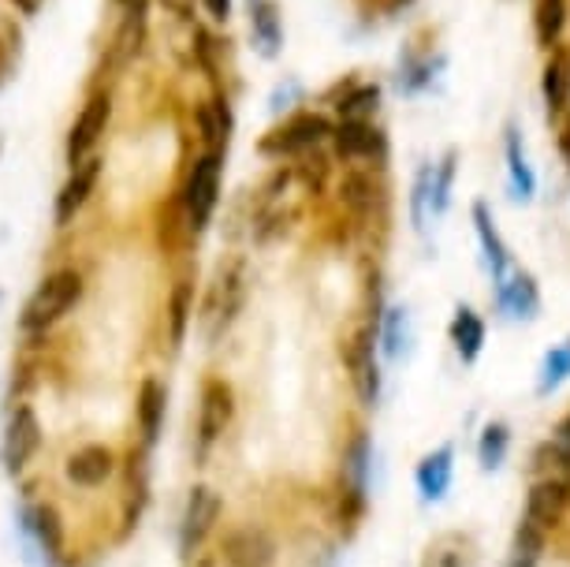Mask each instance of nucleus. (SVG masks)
Listing matches in <instances>:
<instances>
[{"mask_svg":"<svg viewBox=\"0 0 570 567\" xmlns=\"http://www.w3.org/2000/svg\"><path fill=\"white\" fill-rule=\"evenodd\" d=\"M86 292L82 273L79 270H57L38 284V292L27 299L23 306V329L27 333H46L57 321H63L79 306V299Z\"/></svg>","mask_w":570,"mask_h":567,"instance_id":"1","label":"nucleus"},{"mask_svg":"<svg viewBox=\"0 0 570 567\" xmlns=\"http://www.w3.org/2000/svg\"><path fill=\"white\" fill-rule=\"evenodd\" d=\"M217 198H220V149H209L195 160V168L187 173V184H183V195H179V209H183V221H187L190 232H202L217 209Z\"/></svg>","mask_w":570,"mask_h":567,"instance_id":"2","label":"nucleus"},{"mask_svg":"<svg viewBox=\"0 0 570 567\" xmlns=\"http://www.w3.org/2000/svg\"><path fill=\"white\" fill-rule=\"evenodd\" d=\"M217 553L224 567H276L279 560L273 530L262 527V522H239V527L224 530Z\"/></svg>","mask_w":570,"mask_h":567,"instance_id":"3","label":"nucleus"},{"mask_svg":"<svg viewBox=\"0 0 570 567\" xmlns=\"http://www.w3.org/2000/svg\"><path fill=\"white\" fill-rule=\"evenodd\" d=\"M4 467L8 475H23V470L35 463V456L41 452V422L30 403H19V408L8 414L4 426Z\"/></svg>","mask_w":570,"mask_h":567,"instance_id":"4","label":"nucleus"},{"mask_svg":"<svg viewBox=\"0 0 570 567\" xmlns=\"http://www.w3.org/2000/svg\"><path fill=\"white\" fill-rule=\"evenodd\" d=\"M120 470V456L109 444H82L63 459V478L75 489H105Z\"/></svg>","mask_w":570,"mask_h":567,"instance_id":"5","label":"nucleus"},{"mask_svg":"<svg viewBox=\"0 0 570 567\" xmlns=\"http://www.w3.org/2000/svg\"><path fill=\"white\" fill-rule=\"evenodd\" d=\"M328 135V120L317 113H298L292 120H284L279 127L265 135L262 154L268 157H284V154H303V149H314L321 138Z\"/></svg>","mask_w":570,"mask_h":567,"instance_id":"6","label":"nucleus"},{"mask_svg":"<svg viewBox=\"0 0 570 567\" xmlns=\"http://www.w3.org/2000/svg\"><path fill=\"white\" fill-rule=\"evenodd\" d=\"M235 419V392L228 381L220 378H209L202 384V400H198V444L209 448L217 444L224 430L232 426Z\"/></svg>","mask_w":570,"mask_h":567,"instance_id":"7","label":"nucleus"},{"mask_svg":"<svg viewBox=\"0 0 570 567\" xmlns=\"http://www.w3.org/2000/svg\"><path fill=\"white\" fill-rule=\"evenodd\" d=\"M109 120H112V98L109 94H94L68 131V165H79V160L94 157V146L109 131Z\"/></svg>","mask_w":570,"mask_h":567,"instance_id":"8","label":"nucleus"},{"mask_svg":"<svg viewBox=\"0 0 570 567\" xmlns=\"http://www.w3.org/2000/svg\"><path fill=\"white\" fill-rule=\"evenodd\" d=\"M224 516V497L213 486H195L187 497V508H183V549H198L202 541L217 530V522Z\"/></svg>","mask_w":570,"mask_h":567,"instance_id":"9","label":"nucleus"},{"mask_svg":"<svg viewBox=\"0 0 570 567\" xmlns=\"http://www.w3.org/2000/svg\"><path fill=\"white\" fill-rule=\"evenodd\" d=\"M98 179H101V157H86L79 165H71V176L68 184L60 187L57 195V224H71L79 217V209L90 202V195L98 190Z\"/></svg>","mask_w":570,"mask_h":567,"instance_id":"10","label":"nucleus"},{"mask_svg":"<svg viewBox=\"0 0 570 567\" xmlns=\"http://www.w3.org/2000/svg\"><path fill=\"white\" fill-rule=\"evenodd\" d=\"M165 411H168V392L157 378H146L138 384L135 395V419H138V433H142L146 444H157L160 430H165Z\"/></svg>","mask_w":570,"mask_h":567,"instance_id":"11","label":"nucleus"},{"mask_svg":"<svg viewBox=\"0 0 570 567\" xmlns=\"http://www.w3.org/2000/svg\"><path fill=\"white\" fill-rule=\"evenodd\" d=\"M570 500V486L563 478H541L537 486L530 489V505H525V522H533V527H552V522L563 516Z\"/></svg>","mask_w":570,"mask_h":567,"instance_id":"12","label":"nucleus"},{"mask_svg":"<svg viewBox=\"0 0 570 567\" xmlns=\"http://www.w3.org/2000/svg\"><path fill=\"white\" fill-rule=\"evenodd\" d=\"M347 362H351V373H354V389H358L365 408H373L376 395H381V370H376V359H373V333L362 329L354 336V344L347 351Z\"/></svg>","mask_w":570,"mask_h":567,"instance_id":"13","label":"nucleus"},{"mask_svg":"<svg viewBox=\"0 0 570 567\" xmlns=\"http://www.w3.org/2000/svg\"><path fill=\"white\" fill-rule=\"evenodd\" d=\"M451 470H455V448L444 444L436 452H429L422 463H417V489H422V500L436 505L444 500V493L451 489Z\"/></svg>","mask_w":570,"mask_h":567,"instance_id":"14","label":"nucleus"},{"mask_svg":"<svg viewBox=\"0 0 570 567\" xmlns=\"http://www.w3.org/2000/svg\"><path fill=\"white\" fill-rule=\"evenodd\" d=\"M332 138H336V154L343 160H362L384 149V135L370 120H347Z\"/></svg>","mask_w":570,"mask_h":567,"instance_id":"15","label":"nucleus"},{"mask_svg":"<svg viewBox=\"0 0 570 567\" xmlns=\"http://www.w3.org/2000/svg\"><path fill=\"white\" fill-rule=\"evenodd\" d=\"M23 527L38 538L41 553H49V556L63 553V519H60L57 505H46V500H41V505L27 508L23 511Z\"/></svg>","mask_w":570,"mask_h":567,"instance_id":"16","label":"nucleus"},{"mask_svg":"<svg viewBox=\"0 0 570 567\" xmlns=\"http://www.w3.org/2000/svg\"><path fill=\"white\" fill-rule=\"evenodd\" d=\"M570 98V49L556 46L544 63V101L552 113H563Z\"/></svg>","mask_w":570,"mask_h":567,"instance_id":"17","label":"nucleus"},{"mask_svg":"<svg viewBox=\"0 0 570 567\" xmlns=\"http://www.w3.org/2000/svg\"><path fill=\"white\" fill-rule=\"evenodd\" d=\"M473 221H478V235H481V247H485V258H489V270H492V281L503 284L511 276V254L503 247V239L497 235L489 221V209L485 206H473Z\"/></svg>","mask_w":570,"mask_h":567,"instance_id":"18","label":"nucleus"},{"mask_svg":"<svg viewBox=\"0 0 570 567\" xmlns=\"http://www.w3.org/2000/svg\"><path fill=\"white\" fill-rule=\"evenodd\" d=\"M500 292V306L508 310L511 317H533L537 306H541V299H537V287L525 273H514L508 276L503 284H497Z\"/></svg>","mask_w":570,"mask_h":567,"instance_id":"19","label":"nucleus"},{"mask_svg":"<svg viewBox=\"0 0 570 567\" xmlns=\"http://www.w3.org/2000/svg\"><path fill=\"white\" fill-rule=\"evenodd\" d=\"M451 340H455L459 355L466 362H473L481 355V344H485V325H481V317L473 314L470 306H459L455 325H451Z\"/></svg>","mask_w":570,"mask_h":567,"instance_id":"20","label":"nucleus"},{"mask_svg":"<svg viewBox=\"0 0 570 567\" xmlns=\"http://www.w3.org/2000/svg\"><path fill=\"white\" fill-rule=\"evenodd\" d=\"M533 23H537V41H541L544 49H552L567 23V0H537Z\"/></svg>","mask_w":570,"mask_h":567,"instance_id":"21","label":"nucleus"},{"mask_svg":"<svg viewBox=\"0 0 570 567\" xmlns=\"http://www.w3.org/2000/svg\"><path fill=\"white\" fill-rule=\"evenodd\" d=\"M190 306H195L190 281H179L176 287H171V299H168V340H171V348L183 344V333H187V321H190Z\"/></svg>","mask_w":570,"mask_h":567,"instance_id":"22","label":"nucleus"},{"mask_svg":"<svg viewBox=\"0 0 570 567\" xmlns=\"http://www.w3.org/2000/svg\"><path fill=\"white\" fill-rule=\"evenodd\" d=\"M508 448H511V433L508 426H489L481 433V444H478V459H481V470H497L503 459H508Z\"/></svg>","mask_w":570,"mask_h":567,"instance_id":"23","label":"nucleus"},{"mask_svg":"<svg viewBox=\"0 0 570 567\" xmlns=\"http://www.w3.org/2000/svg\"><path fill=\"white\" fill-rule=\"evenodd\" d=\"M250 27L257 30V38L265 41V52H276L279 46V19L273 0H250Z\"/></svg>","mask_w":570,"mask_h":567,"instance_id":"24","label":"nucleus"},{"mask_svg":"<svg viewBox=\"0 0 570 567\" xmlns=\"http://www.w3.org/2000/svg\"><path fill=\"white\" fill-rule=\"evenodd\" d=\"M406 348H411V317L403 306H395L384 321V351H389V359H403Z\"/></svg>","mask_w":570,"mask_h":567,"instance_id":"25","label":"nucleus"},{"mask_svg":"<svg viewBox=\"0 0 570 567\" xmlns=\"http://www.w3.org/2000/svg\"><path fill=\"white\" fill-rule=\"evenodd\" d=\"M570 378V344L548 351L544 355V366H541V392L548 395L556 384H563Z\"/></svg>","mask_w":570,"mask_h":567,"instance_id":"26","label":"nucleus"},{"mask_svg":"<svg viewBox=\"0 0 570 567\" xmlns=\"http://www.w3.org/2000/svg\"><path fill=\"white\" fill-rule=\"evenodd\" d=\"M340 198H343V206H351L354 213H365L373 206V184L362 173H351L340 184Z\"/></svg>","mask_w":570,"mask_h":567,"instance_id":"27","label":"nucleus"},{"mask_svg":"<svg viewBox=\"0 0 570 567\" xmlns=\"http://www.w3.org/2000/svg\"><path fill=\"white\" fill-rule=\"evenodd\" d=\"M508 157H511L514 187L522 190L519 198H530V195H533V173H530V165H525V154L519 149V135H514V131H511V138H508Z\"/></svg>","mask_w":570,"mask_h":567,"instance_id":"28","label":"nucleus"},{"mask_svg":"<svg viewBox=\"0 0 570 567\" xmlns=\"http://www.w3.org/2000/svg\"><path fill=\"white\" fill-rule=\"evenodd\" d=\"M202 4H206V8H209V16H213V19H220V23L232 16V0H202Z\"/></svg>","mask_w":570,"mask_h":567,"instance_id":"29","label":"nucleus"},{"mask_svg":"<svg viewBox=\"0 0 570 567\" xmlns=\"http://www.w3.org/2000/svg\"><path fill=\"white\" fill-rule=\"evenodd\" d=\"M433 567H462V556L451 549H436L433 553Z\"/></svg>","mask_w":570,"mask_h":567,"instance_id":"30","label":"nucleus"},{"mask_svg":"<svg viewBox=\"0 0 570 567\" xmlns=\"http://www.w3.org/2000/svg\"><path fill=\"white\" fill-rule=\"evenodd\" d=\"M559 154H563L567 168H570V116L563 120V127H559Z\"/></svg>","mask_w":570,"mask_h":567,"instance_id":"31","label":"nucleus"},{"mask_svg":"<svg viewBox=\"0 0 570 567\" xmlns=\"http://www.w3.org/2000/svg\"><path fill=\"white\" fill-rule=\"evenodd\" d=\"M556 448H559V452H567V456H570V419L559 422V430H556Z\"/></svg>","mask_w":570,"mask_h":567,"instance_id":"32","label":"nucleus"},{"mask_svg":"<svg viewBox=\"0 0 570 567\" xmlns=\"http://www.w3.org/2000/svg\"><path fill=\"white\" fill-rule=\"evenodd\" d=\"M511 567H537V556H530V553H519V560H514Z\"/></svg>","mask_w":570,"mask_h":567,"instance_id":"33","label":"nucleus"},{"mask_svg":"<svg viewBox=\"0 0 570 567\" xmlns=\"http://www.w3.org/2000/svg\"><path fill=\"white\" fill-rule=\"evenodd\" d=\"M16 4L23 8V12H35V8L41 4V0H16Z\"/></svg>","mask_w":570,"mask_h":567,"instance_id":"34","label":"nucleus"}]
</instances>
